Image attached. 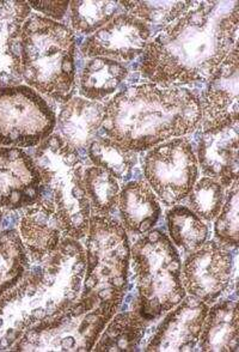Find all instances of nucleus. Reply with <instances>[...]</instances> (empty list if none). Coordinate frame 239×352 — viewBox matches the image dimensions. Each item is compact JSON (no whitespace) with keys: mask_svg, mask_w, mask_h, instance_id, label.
I'll use <instances>...</instances> for the list:
<instances>
[{"mask_svg":"<svg viewBox=\"0 0 239 352\" xmlns=\"http://www.w3.org/2000/svg\"><path fill=\"white\" fill-rule=\"evenodd\" d=\"M238 25V1H193L148 42L140 71L166 88L207 82L237 47Z\"/></svg>","mask_w":239,"mask_h":352,"instance_id":"1","label":"nucleus"},{"mask_svg":"<svg viewBox=\"0 0 239 352\" xmlns=\"http://www.w3.org/2000/svg\"><path fill=\"white\" fill-rule=\"evenodd\" d=\"M85 269L83 246L69 236L29 267L23 278L0 296V351L14 348L25 331L72 306L83 289Z\"/></svg>","mask_w":239,"mask_h":352,"instance_id":"2","label":"nucleus"},{"mask_svg":"<svg viewBox=\"0 0 239 352\" xmlns=\"http://www.w3.org/2000/svg\"><path fill=\"white\" fill-rule=\"evenodd\" d=\"M203 120L201 101L188 89L139 84L108 103L102 129L108 138L139 153L189 135Z\"/></svg>","mask_w":239,"mask_h":352,"instance_id":"3","label":"nucleus"},{"mask_svg":"<svg viewBox=\"0 0 239 352\" xmlns=\"http://www.w3.org/2000/svg\"><path fill=\"white\" fill-rule=\"evenodd\" d=\"M22 76L28 87L59 102L76 88V36L65 24L32 14L21 35Z\"/></svg>","mask_w":239,"mask_h":352,"instance_id":"4","label":"nucleus"},{"mask_svg":"<svg viewBox=\"0 0 239 352\" xmlns=\"http://www.w3.org/2000/svg\"><path fill=\"white\" fill-rule=\"evenodd\" d=\"M34 161L42 177L40 199L54 208L67 236L83 239L88 234L91 208L78 151L59 135H51L35 150Z\"/></svg>","mask_w":239,"mask_h":352,"instance_id":"5","label":"nucleus"},{"mask_svg":"<svg viewBox=\"0 0 239 352\" xmlns=\"http://www.w3.org/2000/svg\"><path fill=\"white\" fill-rule=\"evenodd\" d=\"M126 292H95L79 295L64 313L24 332L16 351H91L103 329L115 316Z\"/></svg>","mask_w":239,"mask_h":352,"instance_id":"6","label":"nucleus"},{"mask_svg":"<svg viewBox=\"0 0 239 352\" xmlns=\"http://www.w3.org/2000/svg\"><path fill=\"white\" fill-rule=\"evenodd\" d=\"M130 256L138 290L133 311L146 321L159 319L185 297L179 250L164 232L151 230L134 243Z\"/></svg>","mask_w":239,"mask_h":352,"instance_id":"7","label":"nucleus"},{"mask_svg":"<svg viewBox=\"0 0 239 352\" xmlns=\"http://www.w3.org/2000/svg\"><path fill=\"white\" fill-rule=\"evenodd\" d=\"M85 259L87 269L80 295L95 292H126L130 247L122 224L108 214L91 216Z\"/></svg>","mask_w":239,"mask_h":352,"instance_id":"8","label":"nucleus"},{"mask_svg":"<svg viewBox=\"0 0 239 352\" xmlns=\"http://www.w3.org/2000/svg\"><path fill=\"white\" fill-rule=\"evenodd\" d=\"M56 116L41 94L28 85L0 87V145L36 146L53 135Z\"/></svg>","mask_w":239,"mask_h":352,"instance_id":"9","label":"nucleus"},{"mask_svg":"<svg viewBox=\"0 0 239 352\" xmlns=\"http://www.w3.org/2000/svg\"><path fill=\"white\" fill-rule=\"evenodd\" d=\"M198 167L193 146L185 138L159 144L150 148L144 158L146 182L166 206L188 197L198 180Z\"/></svg>","mask_w":239,"mask_h":352,"instance_id":"10","label":"nucleus"},{"mask_svg":"<svg viewBox=\"0 0 239 352\" xmlns=\"http://www.w3.org/2000/svg\"><path fill=\"white\" fill-rule=\"evenodd\" d=\"M234 256L221 242H205L183 263L181 278L190 296L211 305L230 287L234 276Z\"/></svg>","mask_w":239,"mask_h":352,"instance_id":"11","label":"nucleus"},{"mask_svg":"<svg viewBox=\"0 0 239 352\" xmlns=\"http://www.w3.org/2000/svg\"><path fill=\"white\" fill-rule=\"evenodd\" d=\"M150 35L145 22L132 14H120L85 40L80 50L89 58L103 56L130 61L143 54Z\"/></svg>","mask_w":239,"mask_h":352,"instance_id":"12","label":"nucleus"},{"mask_svg":"<svg viewBox=\"0 0 239 352\" xmlns=\"http://www.w3.org/2000/svg\"><path fill=\"white\" fill-rule=\"evenodd\" d=\"M41 195V174L34 158L21 148H0V208H28Z\"/></svg>","mask_w":239,"mask_h":352,"instance_id":"13","label":"nucleus"},{"mask_svg":"<svg viewBox=\"0 0 239 352\" xmlns=\"http://www.w3.org/2000/svg\"><path fill=\"white\" fill-rule=\"evenodd\" d=\"M239 54L235 47L208 79L201 102L203 131L238 121Z\"/></svg>","mask_w":239,"mask_h":352,"instance_id":"14","label":"nucleus"},{"mask_svg":"<svg viewBox=\"0 0 239 352\" xmlns=\"http://www.w3.org/2000/svg\"><path fill=\"white\" fill-rule=\"evenodd\" d=\"M158 326L146 351H192L198 344L208 305L185 296Z\"/></svg>","mask_w":239,"mask_h":352,"instance_id":"15","label":"nucleus"},{"mask_svg":"<svg viewBox=\"0 0 239 352\" xmlns=\"http://www.w3.org/2000/svg\"><path fill=\"white\" fill-rule=\"evenodd\" d=\"M238 121L205 130L198 143V163L203 175L227 188L238 180Z\"/></svg>","mask_w":239,"mask_h":352,"instance_id":"16","label":"nucleus"},{"mask_svg":"<svg viewBox=\"0 0 239 352\" xmlns=\"http://www.w3.org/2000/svg\"><path fill=\"white\" fill-rule=\"evenodd\" d=\"M30 14L27 1H0V87L22 83L21 35Z\"/></svg>","mask_w":239,"mask_h":352,"instance_id":"17","label":"nucleus"},{"mask_svg":"<svg viewBox=\"0 0 239 352\" xmlns=\"http://www.w3.org/2000/svg\"><path fill=\"white\" fill-rule=\"evenodd\" d=\"M62 228L56 210L38 199L25 210L19 222V236L34 263L45 259L59 246Z\"/></svg>","mask_w":239,"mask_h":352,"instance_id":"18","label":"nucleus"},{"mask_svg":"<svg viewBox=\"0 0 239 352\" xmlns=\"http://www.w3.org/2000/svg\"><path fill=\"white\" fill-rule=\"evenodd\" d=\"M106 106L84 98L65 103L58 116L60 137L76 150L89 148L102 127Z\"/></svg>","mask_w":239,"mask_h":352,"instance_id":"19","label":"nucleus"},{"mask_svg":"<svg viewBox=\"0 0 239 352\" xmlns=\"http://www.w3.org/2000/svg\"><path fill=\"white\" fill-rule=\"evenodd\" d=\"M120 216L126 232L144 235L156 227L161 208L146 181H130L119 195Z\"/></svg>","mask_w":239,"mask_h":352,"instance_id":"20","label":"nucleus"},{"mask_svg":"<svg viewBox=\"0 0 239 352\" xmlns=\"http://www.w3.org/2000/svg\"><path fill=\"white\" fill-rule=\"evenodd\" d=\"M239 320L237 302H218L203 321L198 338L201 351L236 352L239 350Z\"/></svg>","mask_w":239,"mask_h":352,"instance_id":"21","label":"nucleus"},{"mask_svg":"<svg viewBox=\"0 0 239 352\" xmlns=\"http://www.w3.org/2000/svg\"><path fill=\"white\" fill-rule=\"evenodd\" d=\"M146 320L134 311H126L115 318L113 316L92 350L97 352L137 351L146 332Z\"/></svg>","mask_w":239,"mask_h":352,"instance_id":"22","label":"nucleus"},{"mask_svg":"<svg viewBox=\"0 0 239 352\" xmlns=\"http://www.w3.org/2000/svg\"><path fill=\"white\" fill-rule=\"evenodd\" d=\"M127 74V67L120 61L103 56L92 58L80 76V94L90 101H101L115 93Z\"/></svg>","mask_w":239,"mask_h":352,"instance_id":"23","label":"nucleus"},{"mask_svg":"<svg viewBox=\"0 0 239 352\" xmlns=\"http://www.w3.org/2000/svg\"><path fill=\"white\" fill-rule=\"evenodd\" d=\"M29 261L19 232L14 229L0 232V296L23 278Z\"/></svg>","mask_w":239,"mask_h":352,"instance_id":"24","label":"nucleus"},{"mask_svg":"<svg viewBox=\"0 0 239 352\" xmlns=\"http://www.w3.org/2000/svg\"><path fill=\"white\" fill-rule=\"evenodd\" d=\"M166 221L172 241L184 252L193 253L207 241V226L189 208L172 206L166 213Z\"/></svg>","mask_w":239,"mask_h":352,"instance_id":"25","label":"nucleus"},{"mask_svg":"<svg viewBox=\"0 0 239 352\" xmlns=\"http://www.w3.org/2000/svg\"><path fill=\"white\" fill-rule=\"evenodd\" d=\"M88 153L95 167L111 173L116 180H129L138 161L135 151L121 146L111 138L103 137L92 140L89 145Z\"/></svg>","mask_w":239,"mask_h":352,"instance_id":"26","label":"nucleus"},{"mask_svg":"<svg viewBox=\"0 0 239 352\" xmlns=\"http://www.w3.org/2000/svg\"><path fill=\"white\" fill-rule=\"evenodd\" d=\"M84 184L92 212L98 216L111 213L119 201L120 185L111 173L98 167L84 170Z\"/></svg>","mask_w":239,"mask_h":352,"instance_id":"27","label":"nucleus"},{"mask_svg":"<svg viewBox=\"0 0 239 352\" xmlns=\"http://www.w3.org/2000/svg\"><path fill=\"white\" fill-rule=\"evenodd\" d=\"M71 22L74 30L82 34L96 33L115 17L117 1H69Z\"/></svg>","mask_w":239,"mask_h":352,"instance_id":"28","label":"nucleus"},{"mask_svg":"<svg viewBox=\"0 0 239 352\" xmlns=\"http://www.w3.org/2000/svg\"><path fill=\"white\" fill-rule=\"evenodd\" d=\"M129 14L152 24L171 23L192 6L193 1H120Z\"/></svg>","mask_w":239,"mask_h":352,"instance_id":"29","label":"nucleus"},{"mask_svg":"<svg viewBox=\"0 0 239 352\" xmlns=\"http://www.w3.org/2000/svg\"><path fill=\"white\" fill-rule=\"evenodd\" d=\"M190 210L205 221H213L218 217L224 204V187L211 177H203L195 182L190 190Z\"/></svg>","mask_w":239,"mask_h":352,"instance_id":"30","label":"nucleus"},{"mask_svg":"<svg viewBox=\"0 0 239 352\" xmlns=\"http://www.w3.org/2000/svg\"><path fill=\"white\" fill-rule=\"evenodd\" d=\"M238 180L229 187L225 203L216 217L214 232L219 242L226 246H238Z\"/></svg>","mask_w":239,"mask_h":352,"instance_id":"31","label":"nucleus"},{"mask_svg":"<svg viewBox=\"0 0 239 352\" xmlns=\"http://www.w3.org/2000/svg\"><path fill=\"white\" fill-rule=\"evenodd\" d=\"M27 3L30 8H34L42 14H46L48 19H53V21L62 19L69 6V1H27Z\"/></svg>","mask_w":239,"mask_h":352,"instance_id":"32","label":"nucleus"},{"mask_svg":"<svg viewBox=\"0 0 239 352\" xmlns=\"http://www.w3.org/2000/svg\"><path fill=\"white\" fill-rule=\"evenodd\" d=\"M1 219H3V210L0 208V224H1Z\"/></svg>","mask_w":239,"mask_h":352,"instance_id":"33","label":"nucleus"}]
</instances>
